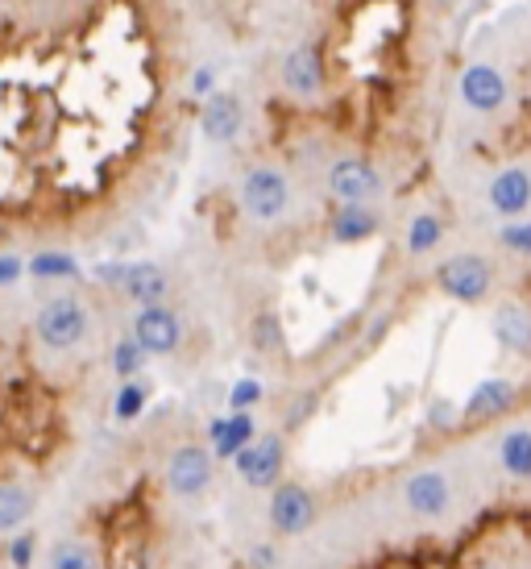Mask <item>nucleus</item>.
<instances>
[{
	"instance_id": "nucleus-35",
	"label": "nucleus",
	"mask_w": 531,
	"mask_h": 569,
	"mask_svg": "<svg viewBox=\"0 0 531 569\" xmlns=\"http://www.w3.org/2000/svg\"><path fill=\"white\" fill-rule=\"evenodd\" d=\"M482 569H494V566H482Z\"/></svg>"
},
{
	"instance_id": "nucleus-18",
	"label": "nucleus",
	"mask_w": 531,
	"mask_h": 569,
	"mask_svg": "<svg viewBox=\"0 0 531 569\" xmlns=\"http://www.w3.org/2000/svg\"><path fill=\"white\" fill-rule=\"evenodd\" d=\"M494 337H499L502 349H511V353H531V312L523 303L507 300L499 303V312H494Z\"/></svg>"
},
{
	"instance_id": "nucleus-36",
	"label": "nucleus",
	"mask_w": 531,
	"mask_h": 569,
	"mask_svg": "<svg viewBox=\"0 0 531 569\" xmlns=\"http://www.w3.org/2000/svg\"><path fill=\"white\" fill-rule=\"evenodd\" d=\"M67 4H76V0H67Z\"/></svg>"
},
{
	"instance_id": "nucleus-9",
	"label": "nucleus",
	"mask_w": 531,
	"mask_h": 569,
	"mask_svg": "<svg viewBox=\"0 0 531 569\" xmlns=\"http://www.w3.org/2000/svg\"><path fill=\"white\" fill-rule=\"evenodd\" d=\"M324 188L337 204H370L382 191V174L370 159H337L324 174Z\"/></svg>"
},
{
	"instance_id": "nucleus-29",
	"label": "nucleus",
	"mask_w": 531,
	"mask_h": 569,
	"mask_svg": "<svg viewBox=\"0 0 531 569\" xmlns=\"http://www.w3.org/2000/svg\"><path fill=\"white\" fill-rule=\"evenodd\" d=\"M499 241L507 246V250L528 253V258H531V221L528 224H507V229L499 233Z\"/></svg>"
},
{
	"instance_id": "nucleus-33",
	"label": "nucleus",
	"mask_w": 531,
	"mask_h": 569,
	"mask_svg": "<svg viewBox=\"0 0 531 569\" xmlns=\"http://www.w3.org/2000/svg\"><path fill=\"white\" fill-rule=\"evenodd\" d=\"M212 80H217V71L212 67H203V71H196V80H191V92L196 96H212Z\"/></svg>"
},
{
	"instance_id": "nucleus-23",
	"label": "nucleus",
	"mask_w": 531,
	"mask_h": 569,
	"mask_svg": "<svg viewBox=\"0 0 531 569\" xmlns=\"http://www.w3.org/2000/svg\"><path fill=\"white\" fill-rule=\"evenodd\" d=\"M146 362H150V353L133 341V337H121L117 346H112V375L121 382H133L141 379V370H146Z\"/></svg>"
},
{
	"instance_id": "nucleus-24",
	"label": "nucleus",
	"mask_w": 531,
	"mask_h": 569,
	"mask_svg": "<svg viewBox=\"0 0 531 569\" xmlns=\"http://www.w3.org/2000/svg\"><path fill=\"white\" fill-rule=\"evenodd\" d=\"M50 569H100V561L83 540H59L50 549Z\"/></svg>"
},
{
	"instance_id": "nucleus-25",
	"label": "nucleus",
	"mask_w": 531,
	"mask_h": 569,
	"mask_svg": "<svg viewBox=\"0 0 531 569\" xmlns=\"http://www.w3.org/2000/svg\"><path fill=\"white\" fill-rule=\"evenodd\" d=\"M26 270L33 279H76L79 274L76 258H67V253H33Z\"/></svg>"
},
{
	"instance_id": "nucleus-14",
	"label": "nucleus",
	"mask_w": 531,
	"mask_h": 569,
	"mask_svg": "<svg viewBox=\"0 0 531 569\" xmlns=\"http://www.w3.org/2000/svg\"><path fill=\"white\" fill-rule=\"evenodd\" d=\"M262 432H258V420L250 411H224L208 425V449L217 461H233L241 449H250Z\"/></svg>"
},
{
	"instance_id": "nucleus-3",
	"label": "nucleus",
	"mask_w": 531,
	"mask_h": 569,
	"mask_svg": "<svg viewBox=\"0 0 531 569\" xmlns=\"http://www.w3.org/2000/svg\"><path fill=\"white\" fill-rule=\"evenodd\" d=\"M437 287L457 303H482L494 291V267L482 253H453L437 267Z\"/></svg>"
},
{
	"instance_id": "nucleus-30",
	"label": "nucleus",
	"mask_w": 531,
	"mask_h": 569,
	"mask_svg": "<svg viewBox=\"0 0 531 569\" xmlns=\"http://www.w3.org/2000/svg\"><path fill=\"white\" fill-rule=\"evenodd\" d=\"M246 566H250V569H274V566H279V549H274V545H266V540H262V545H253V549H250V557H246Z\"/></svg>"
},
{
	"instance_id": "nucleus-16",
	"label": "nucleus",
	"mask_w": 531,
	"mask_h": 569,
	"mask_svg": "<svg viewBox=\"0 0 531 569\" xmlns=\"http://www.w3.org/2000/svg\"><path fill=\"white\" fill-rule=\"evenodd\" d=\"M490 208L499 217H523L531 208V174L523 167H507L490 179Z\"/></svg>"
},
{
	"instance_id": "nucleus-31",
	"label": "nucleus",
	"mask_w": 531,
	"mask_h": 569,
	"mask_svg": "<svg viewBox=\"0 0 531 569\" xmlns=\"http://www.w3.org/2000/svg\"><path fill=\"white\" fill-rule=\"evenodd\" d=\"M428 416H432V428H453L457 420H461V408H453L449 399H437V403H432V411H428Z\"/></svg>"
},
{
	"instance_id": "nucleus-6",
	"label": "nucleus",
	"mask_w": 531,
	"mask_h": 569,
	"mask_svg": "<svg viewBox=\"0 0 531 569\" xmlns=\"http://www.w3.org/2000/svg\"><path fill=\"white\" fill-rule=\"evenodd\" d=\"M237 470V478L253 490H274L282 482V466H287V441H282L279 432H266L250 449H241L233 461H229Z\"/></svg>"
},
{
	"instance_id": "nucleus-27",
	"label": "nucleus",
	"mask_w": 531,
	"mask_h": 569,
	"mask_svg": "<svg viewBox=\"0 0 531 569\" xmlns=\"http://www.w3.org/2000/svg\"><path fill=\"white\" fill-rule=\"evenodd\" d=\"M266 399V387L258 379H237L233 387H229V411H250Z\"/></svg>"
},
{
	"instance_id": "nucleus-10",
	"label": "nucleus",
	"mask_w": 531,
	"mask_h": 569,
	"mask_svg": "<svg viewBox=\"0 0 531 569\" xmlns=\"http://www.w3.org/2000/svg\"><path fill=\"white\" fill-rule=\"evenodd\" d=\"M246 100L237 92H212L200 109V133L208 146H233L246 133Z\"/></svg>"
},
{
	"instance_id": "nucleus-7",
	"label": "nucleus",
	"mask_w": 531,
	"mask_h": 569,
	"mask_svg": "<svg viewBox=\"0 0 531 569\" xmlns=\"http://www.w3.org/2000/svg\"><path fill=\"white\" fill-rule=\"evenodd\" d=\"M315 495L303 482H279L270 490V503H266V520L279 537H303L315 523Z\"/></svg>"
},
{
	"instance_id": "nucleus-4",
	"label": "nucleus",
	"mask_w": 531,
	"mask_h": 569,
	"mask_svg": "<svg viewBox=\"0 0 531 569\" xmlns=\"http://www.w3.org/2000/svg\"><path fill=\"white\" fill-rule=\"evenodd\" d=\"M150 358H171L183 349V317L174 312L171 303H154V308H138L133 312V332H129Z\"/></svg>"
},
{
	"instance_id": "nucleus-19",
	"label": "nucleus",
	"mask_w": 531,
	"mask_h": 569,
	"mask_svg": "<svg viewBox=\"0 0 531 569\" xmlns=\"http://www.w3.org/2000/svg\"><path fill=\"white\" fill-rule=\"evenodd\" d=\"M33 490L21 482H0V537H13L21 532V523L33 516Z\"/></svg>"
},
{
	"instance_id": "nucleus-15",
	"label": "nucleus",
	"mask_w": 531,
	"mask_h": 569,
	"mask_svg": "<svg viewBox=\"0 0 531 569\" xmlns=\"http://www.w3.org/2000/svg\"><path fill=\"white\" fill-rule=\"evenodd\" d=\"M461 100H465L473 112H482V117L499 112L502 104H507V80H502L499 67L469 63L465 71H461Z\"/></svg>"
},
{
	"instance_id": "nucleus-1",
	"label": "nucleus",
	"mask_w": 531,
	"mask_h": 569,
	"mask_svg": "<svg viewBox=\"0 0 531 569\" xmlns=\"http://www.w3.org/2000/svg\"><path fill=\"white\" fill-rule=\"evenodd\" d=\"M88 332H92V312L79 296H54L33 317V341L50 353H71L88 341Z\"/></svg>"
},
{
	"instance_id": "nucleus-11",
	"label": "nucleus",
	"mask_w": 531,
	"mask_h": 569,
	"mask_svg": "<svg viewBox=\"0 0 531 569\" xmlns=\"http://www.w3.org/2000/svg\"><path fill=\"white\" fill-rule=\"evenodd\" d=\"M109 283L117 287L129 303H138V308L167 303V296H171V274L158 267V262H129V267L112 270Z\"/></svg>"
},
{
	"instance_id": "nucleus-21",
	"label": "nucleus",
	"mask_w": 531,
	"mask_h": 569,
	"mask_svg": "<svg viewBox=\"0 0 531 569\" xmlns=\"http://www.w3.org/2000/svg\"><path fill=\"white\" fill-rule=\"evenodd\" d=\"M440 241H444V221H440L437 212H415L411 224H407V253L423 258V253L437 250Z\"/></svg>"
},
{
	"instance_id": "nucleus-2",
	"label": "nucleus",
	"mask_w": 531,
	"mask_h": 569,
	"mask_svg": "<svg viewBox=\"0 0 531 569\" xmlns=\"http://www.w3.org/2000/svg\"><path fill=\"white\" fill-rule=\"evenodd\" d=\"M237 200H241V212L250 217L253 224H274L287 217L291 208V179L282 167L274 162H253L241 174V188H237Z\"/></svg>"
},
{
	"instance_id": "nucleus-17",
	"label": "nucleus",
	"mask_w": 531,
	"mask_h": 569,
	"mask_svg": "<svg viewBox=\"0 0 531 569\" xmlns=\"http://www.w3.org/2000/svg\"><path fill=\"white\" fill-rule=\"evenodd\" d=\"M378 229H382V217L370 204H341L329 217V238L337 246H361L374 238Z\"/></svg>"
},
{
	"instance_id": "nucleus-13",
	"label": "nucleus",
	"mask_w": 531,
	"mask_h": 569,
	"mask_svg": "<svg viewBox=\"0 0 531 569\" xmlns=\"http://www.w3.org/2000/svg\"><path fill=\"white\" fill-rule=\"evenodd\" d=\"M403 499L407 511L420 516V520H440L449 503H453V487L440 470H415V475L403 482Z\"/></svg>"
},
{
	"instance_id": "nucleus-22",
	"label": "nucleus",
	"mask_w": 531,
	"mask_h": 569,
	"mask_svg": "<svg viewBox=\"0 0 531 569\" xmlns=\"http://www.w3.org/2000/svg\"><path fill=\"white\" fill-rule=\"evenodd\" d=\"M146 403H150V387H146V382L141 379L121 382V391L112 399V420H117V425H133V420H141Z\"/></svg>"
},
{
	"instance_id": "nucleus-34",
	"label": "nucleus",
	"mask_w": 531,
	"mask_h": 569,
	"mask_svg": "<svg viewBox=\"0 0 531 569\" xmlns=\"http://www.w3.org/2000/svg\"><path fill=\"white\" fill-rule=\"evenodd\" d=\"M432 4H440V9H453V4H461V0H432Z\"/></svg>"
},
{
	"instance_id": "nucleus-20",
	"label": "nucleus",
	"mask_w": 531,
	"mask_h": 569,
	"mask_svg": "<svg viewBox=\"0 0 531 569\" xmlns=\"http://www.w3.org/2000/svg\"><path fill=\"white\" fill-rule=\"evenodd\" d=\"M499 461L502 475L515 478V482H528L531 478V428H511L499 441Z\"/></svg>"
},
{
	"instance_id": "nucleus-8",
	"label": "nucleus",
	"mask_w": 531,
	"mask_h": 569,
	"mask_svg": "<svg viewBox=\"0 0 531 569\" xmlns=\"http://www.w3.org/2000/svg\"><path fill=\"white\" fill-rule=\"evenodd\" d=\"M324 54L315 42H299L287 50V59L279 67V83L291 100H320L324 96Z\"/></svg>"
},
{
	"instance_id": "nucleus-32",
	"label": "nucleus",
	"mask_w": 531,
	"mask_h": 569,
	"mask_svg": "<svg viewBox=\"0 0 531 569\" xmlns=\"http://www.w3.org/2000/svg\"><path fill=\"white\" fill-rule=\"evenodd\" d=\"M21 262H17V258H0V287H13L17 279H21Z\"/></svg>"
},
{
	"instance_id": "nucleus-26",
	"label": "nucleus",
	"mask_w": 531,
	"mask_h": 569,
	"mask_svg": "<svg viewBox=\"0 0 531 569\" xmlns=\"http://www.w3.org/2000/svg\"><path fill=\"white\" fill-rule=\"evenodd\" d=\"M33 557H38V537L33 532H13L4 540V561L13 569H33Z\"/></svg>"
},
{
	"instance_id": "nucleus-28",
	"label": "nucleus",
	"mask_w": 531,
	"mask_h": 569,
	"mask_svg": "<svg viewBox=\"0 0 531 569\" xmlns=\"http://www.w3.org/2000/svg\"><path fill=\"white\" fill-rule=\"evenodd\" d=\"M253 346L266 349V353H282V329L274 312H262V317L253 320Z\"/></svg>"
},
{
	"instance_id": "nucleus-12",
	"label": "nucleus",
	"mask_w": 531,
	"mask_h": 569,
	"mask_svg": "<svg viewBox=\"0 0 531 569\" xmlns=\"http://www.w3.org/2000/svg\"><path fill=\"white\" fill-rule=\"evenodd\" d=\"M519 396H523V387L515 379H499V375L482 379L461 403V425H490V420H499L515 408Z\"/></svg>"
},
{
	"instance_id": "nucleus-5",
	"label": "nucleus",
	"mask_w": 531,
	"mask_h": 569,
	"mask_svg": "<svg viewBox=\"0 0 531 569\" xmlns=\"http://www.w3.org/2000/svg\"><path fill=\"white\" fill-rule=\"evenodd\" d=\"M167 490L174 499H200L217 478V458L208 445H179L167 458Z\"/></svg>"
}]
</instances>
